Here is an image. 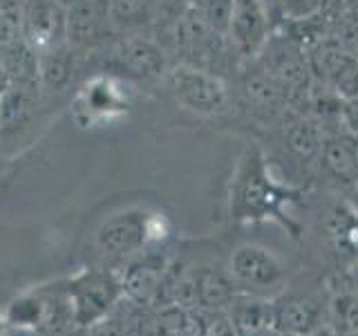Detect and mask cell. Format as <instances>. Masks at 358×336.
Segmentation results:
<instances>
[{
    "label": "cell",
    "mask_w": 358,
    "mask_h": 336,
    "mask_svg": "<svg viewBox=\"0 0 358 336\" xmlns=\"http://www.w3.org/2000/svg\"><path fill=\"white\" fill-rule=\"evenodd\" d=\"M300 197L302 190L275 182L260 146H246L233 171L229 190V213L233 222L275 220L285 229H289L294 238H298L300 227L285 216V211Z\"/></svg>",
    "instance_id": "1"
},
{
    "label": "cell",
    "mask_w": 358,
    "mask_h": 336,
    "mask_svg": "<svg viewBox=\"0 0 358 336\" xmlns=\"http://www.w3.org/2000/svg\"><path fill=\"white\" fill-rule=\"evenodd\" d=\"M171 65L166 48L152 34L119 36L106 48L87 54V78L103 74L119 81L152 83L162 81Z\"/></svg>",
    "instance_id": "2"
},
{
    "label": "cell",
    "mask_w": 358,
    "mask_h": 336,
    "mask_svg": "<svg viewBox=\"0 0 358 336\" xmlns=\"http://www.w3.org/2000/svg\"><path fill=\"white\" fill-rule=\"evenodd\" d=\"M162 240V216L143 209H123L112 213L94 231V251L101 267L117 269Z\"/></svg>",
    "instance_id": "3"
},
{
    "label": "cell",
    "mask_w": 358,
    "mask_h": 336,
    "mask_svg": "<svg viewBox=\"0 0 358 336\" xmlns=\"http://www.w3.org/2000/svg\"><path fill=\"white\" fill-rule=\"evenodd\" d=\"M59 99L43 94V90L9 85L0 97V155L9 160L36 137L45 126Z\"/></svg>",
    "instance_id": "4"
},
{
    "label": "cell",
    "mask_w": 358,
    "mask_h": 336,
    "mask_svg": "<svg viewBox=\"0 0 358 336\" xmlns=\"http://www.w3.org/2000/svg\"><path fill=\"white\" fill-rule=\"evenodd\" d=\"M166 36L171 38L173 52L177 54L175 63L199 67V70L213 72L217 76H222L224 67H227L231 59H238L229 38L213 29L195 7H190Z\"/></svg>",
    "instance_id": "5"
},
{
    "label": "cell",
    "mask_w": 358,
    "mask_h": 336,
    "mask_svg": "<svg viewBox=\"0 0 358 336\" xmlns=\"http://www.w3.org/2000/svg\"><path fill=\"white\" fill-rule=\"evenodd\" d=\"M162 83L175 104L193 115L215 117L229 108L227 81L213 72L199 70V67L173 63L164 74Z\"/></svg>",
    "instance_id": "6"
},
{
    "label": "cell",
    "mask_w": 358,
    "mask_h": 336,
    "mask_svg": "<svg viewBox=\"0 0 358 336\" xmlns=\"http://www.w3.org/2000/svg\"><path fill=\"white\" fill-rule=\"evenodd\" d=\"M67 296L72 302L76 328H92L103 321L123 298L119 274L108 267H90L65 280Z\"/></svg>",
    "instance_id": "7"
},
{
    "label": "cell",
    "mask_w": 358,
    "mask_h": 336,
    "mask_svg": "<svg viewBox=\"0 0 358 336\" xmlns=\"http://www.w3.org/2000/svg\"><path fill=\"white\" fill-rule=\"evenodd\" d=\"M171 262L173 260L168 251L157 242L145 246L137 255H132L130 260H126L117 269L123 296L145 309H150L157 296H159V289Z\"/></svg>",
    "instance_id": "8"
},
{
    "label": "cell",
    "mask_w": 358,
    "mask_h": 336,
    "mask_svg": "<svg viewBox=\"0 0 358 336\" xmlns=\"http://www.w3.org/2000/svg\"><path fill=\"white\" fill-rule=\"evenodd\" d=\"M20 36L38 56L67 43V5L61 0H25L20 5Z\"/></svg>",
    "instance_id": "9"
},
{
    "label": "cell",
    "mask_w": 358,
    "mask_h": 336,
    "mask_svg": "<svg viewBox=\"0 0 358 336\" xmlns=\"http://www.w3.org/2000/svg\"><path fill=\"white\" fill-rule=\"evenodd\" d=\"M119 34L112 27L108 0H72L67 5V45L78 52H96Z\"/></svg>",
    "instance_id": "10"
},
{
    "label": "cell",
    "mask_w": 358,
    "mask_h": 336,
    "mask_svg": "<svg viewBox=\"0 0 358 336\" xmlns=\"http://www.w3.org/2000/svg\"><path fill=\"white\" fill-rule=\"evenodd\" d=\"M271 36V20L262 0H233L227 38L238 59L253 61Z\"/></svg>",
    "instance_id": "11"
},
{
    "label": "cell",
    "mask_w": 358,
    "mask_h": 336,
    "mask_svg": "<svg viewBox=\"0 0 358 336\" xmlns=\"http://www.w3.org/2000/svg\"><path fill=\"white\" fill-rule=\"evenodd\" d=\"M273 330L278 334L307 336L322 323H327V305L309 291L285 289L271 300Z\"/></svg>",
    "instance_id": "12"
},
{
    "label": "cell",
    "mask_w": 358,
    "mask_h": 336,
    "mask_svg": "<svg viewBox=\"0 0 358 336\" xmlns=\"http://www.w3.org/2000/svg\"><path fill=\"white\" fill-rule=\"evenodd\" d=\"M229 272L242 291H262L285 280V267L260 244H242L231 253Z\"/></svg>",
    "instance_id": "13"
},
{
    "label": "cell",
    "mask_w": 358,
    "mask_h": 336,
    "mask_svg": "<svg viewBox=\"0 0 358 336\" xmlns=\"http://www.w3.org/2000/svg\"><path fill=\"white\" fill-rule=\"evenodd\" d=\"M41 59V90L52 99H65L81 81H87V52H78L72 45H61L45 52Z\"/></svg>",
    "instance_id": "14"
},
{
    "label": "cell",
    "mask_w": 358,
    "mask_h": 336,
    "mask_svg": "<svg viewBox=\"0 0 358 336\" xmlns=\"http://www.w3.org/2000/svg\"><path fill=\"white\" fill-rule=\"evenodd\" d=\"M242 94L249 101V106H253L255 110L268 112V115L282 112L291 104V97L285 90V85L275 76L268 74L255 59L249 63V67L242 74Z\"/></svg>",
    "instance_id": "15"
},
{
    "label": "cell",
    "mask_w": 358,
    "mask_h": 336,
    "mask_svg": "<svg viewBox=\"0 0 358 336\" xmlns=\"http://www.w3.org/2000/svg\"><path fill=\"white\" fill-rule=\"evenodd\" d=\"M227 318L235 336H268L273 330L271 300L251 291H240L227 307Z\"/></svg>",
    "instance_id": "16"
},
{
    "label": "cell",
    "mask_w": 358,
    "mask_h": 336,
    "mask_svg": "<svg viewBox=\"0 0 358 336\" xmlns=\"http://www.w3.org/2000/svg\"><path fill=\"white\" fill-rule=\"evenodd\" d=\"M195 274V287H197V309H210V312H227L233 298L240 294L238 283L233 280L229 269L220 267H197Z\"/></svg>",
    "instance_id": "17"
},
{
    "label": "cell",
    "mask_w": 358,
    "mask_h": 336,
    "mask_svg": "<svg viewBox=\"0 0 358 336\" xmlns=\"http://www.w3.org/2000/svg\"><path fill=\"white\" fill-rule=\"evenodd\" d=\"M0 63L9 85L41 90V59L22 36L0 48Z\"/></svg>",
    "instance_id": "18"
},
{
    "label": "cell",
    "mask_w": 358,
    "mask_h": 336,
    "mask_svg": "<svg viewBox=\"0 0 358 336\" xmlns=\"http://www.w3.org/2000/svg\"><path fill=\"white\" fill-rule=\"evenodd\" d=\"M356 148H358V137L350 132H336L322 139L320 148V164L324 171L341 179L345 184H356L358 182V160H356Z\"/></svg>",
    "instance_id": "19"
},
{
    "label": "cell",
    "mask_w": 358,
    "mask_h": 336,
    "mask_svg": "<svg viewBox=\"0 0 358 336\" xmlns=\"http://www.w3.org/2000/svg\"><path fill=\"white\" fill-rule=\"evenodd\" d=\"M112 27L119 36H143L157 27L155 0H108Z\"/></svg>",
    "instance_id": "20"
},
{
    "label": "cell",
    "mask_w": 358,
    "mask_h": 336,
    "mask_svg": "<svg viewBox=\"0 0 358 336\" xmlns=\"http://www.w3.org/2000/svg\"><path fill=\"white\" fill-rule=\"evenodd\" d=\"M341 287L331 291L327 300V325L338 336L358 334V289L352 287L347 274L336 276Z\"/></svg>",
    "instance_id": "21"
},
{
    "label": "cell",
    "mask_w": 358,
    "mask_h": 336,
    "mask_svg": "<svg viewBox=\"0 0 358 336\" xmlns=\"http://www.w3.org/2000/svg\"><path fill=\"white\" fill-rule=\"evenodd\" d=\"M324 134L318 128L316 121H311L309 117L296 115L285 123L282 130V144L287 146V150L298 157L300 162H313L320 157Z\"/></svg>",
    "instance_id": "22"
},
{
    "label": "cell",
    "mask_w": 358,
    "mask_h": 336,
    "mask_svg": "<svg viewBox=\"0 0 358 336\" xmlns=\"http://www.w3.org/2000/svg\"><path fill=\"white\" fill-rule=\"evenodd\" d=\"M5 318L9 328H20V330H41L43 318H45V300L38 289L25 291L16 298L9 300L5 309Z\"/></svg>",
    "instance_id": "23"
},
{
    "label": "cell",
    "mask_w": 358,
    "mask_h": 336,
    "mask_svg": "<svg viewBox=\"0 0 358 336\" xmlns=\"http://www.w3.org/2000/svg\"><path fill=\"white\" fill-rule=\"evenodd\" d=\"M329 235L336 251L343 255H358V213L343 204L329 213Z\"/></svg>",
    "instance_id": "24"
},
{
    "label": "cell",
    "mask_w": 358,
    "mask_h": 336,
    "mask_svg": "<svg viewBox=\"0 0 358 336\" xmlns=\"http://www.w3.org/2000/svg\"><path fill=\"white\" fill-rule=\"evenodd\" d=\"M193 7L199 11L208 25L227 36L229 22H231V11H233V0H193Z\"/></svg>",
    "instance_id": "25"
},
{
    "label": "cell",
    "mask_w": 358,
    "mask_h": 336,
    "mask_svg": "<svg viewBox=\"0 0 358 336\" xmlns=\"http://www.w3.org/2000/svg\"><path fill=\"white\" fill-rule=\"evenodd\" d=\"M157 5V27H155V36L157 34H166L173 29L175 22L182 18L186 11L193 7V0H155Z\"/></svg>",
    "instance_id": "26"
},
{
    "label": "cell",
    "mask_w": 358,
    "mask_h": 336,
    "mask_svg": "<svg viewBox=\"0 0 358 336\" xmlns=\"http://www.w3.org/2000/svg\"><path fill=\"white\" fill-rule=\"evenodd\" d=\"M20 36V3L0 0V48Z\"/></svg>",
    "instance_id": "27"
},
{
    "label": "cell",
    "mask_w": 358,
    "mask_h": 336,
    "mask_svg": "<svg viewBox=\"0 0 358 336\" xmlns=\"http://www.w3.org/2000/svg\"><path fill=\"white\" fill-rule=\"evenodd\" d=\"M338 119L343 121L345 130L358 137V97L354 99H343L338 108Z\"/></svg>",
    "instance_id": "28"
},
{
    "label": "cell",
    "mask_w": 358,
    "mask_h": 336,
    "mask_svg": "<svg viewBox=\"0 0 358 336\" xmlns=\"http://www.w3.org/2000/svg\"><path fill=\"white\" fill-rule=\"evenodd\" d=\"M5 336H45L38 330H20V328H9Z\"/></svg>",
    "instance_id": "29"
},
{
    "label": "cell",
    "mask_w": 358,
    "mask_h": 336,
    "mask_svg": "<svg viewBox=\"0 0 358 336\" xmlns=\"http://www.w3.org/2000/svg\"><path fill=\"white\" fill-rule=\"evenodd\" d=\"M307 336H338V334H336L327 323H322L320 328H316V330H313L311 334H307Z\"/></svg>",
    "instance_id": "30"
},
{
    "label": "cell",
    "mask_w": 358,
    "mask_h": 336,
    "mask_svg": "<svg viewBox=\"0 0 358 336\" xmlns=\"http://www.w3.org/2000/svg\"><path fill=\"white\" fill-rule=\"evenodd\" d=\"M9 88V81H7V74L3 70V63H0V97L5 94V90Z\"/></svg>",
    "instance_id": "31"
},
{
    "label": "cell",
    "mask_w": 358,
    "mask_h": 336,
    "mask_svg": "<svg viewBox=\"0 0 358 336\" xmlns=\"http://www.w3.org/2000/svg\"><path fill=\"white\" fill-rule=\"evenodd\" d=\"M7 330H9V323L5 318V312H0V336H5Z\"/></svg>",
    "instance_id": "32"
},
{
    "label": "cell",
    "mask_w": 358,
    "mask_h": 336,
    "mask_svg": "<svg viewBox=\"0 0 358 336\" xmlns=\"http://www.w3.org/2000/svg\"><path fill=\"white\" fill-rule=\"evenodd\" d=\"M61 3H63V5H70V3H72V0H61Z\"/></svg>",
    "instance_id": "33"
},
{
    "label": "cell",
    "mask_w": 358,
    "mask_h": 336,
    "mask_svg": "<svg viewBox=\"0 0 358 336\" xmlns=\"http://www.w3.org/2000/svg\"><path fill=\"white\" fill-rule=\"evenodd\" d=\"M354 190H356V197H358V182L354 184Z\"/></svg>",
    "instance_id": "34"
},
{
    "label": "cell",
    "mask_w": 358,
    "mask_h": 336,
    "mask_svg": "<svg viewBox=\"0 0 358 336\" xmlns=\"http://www.w3.org/2000/svg\"><path fill=\"white\" fill-rule=\"evenodd\" d=\"M268 336H280V334H278V332H271V334H268Z\"/></svg>",
    "instance_id": "35"
},
{
    "label": "cell",
    "mask_w": 358,
    "mask_h": 336,
    "mask_svg": "<svg viewBox=\"0 0 358 336\" xmlns=\"http://www.w3.org/2000/svg\"><path fill=\"white\" fill-rule=\"evenodd\" d=\"M18 3H20V5H22V3H25V0H18Z\"/></svg>",
    "instance_id": "36"
},
{
    "label": "cell",
    "mask_w": 358,
    "mask_h": 336,
    "mask_svg": "<svg viewBox=\"0 0 358 336\" xmlns=\"http://www.w3.org/2000/svg\"><path fill=\"white\" fill-rule=\"evenodd\" d=\"M356 160H358V148H356Z\"/></svg>",
    "instance_id": "37"
},
{
    "label": "cell",
    "mask_w": 358,
    "mask_h": 336,
    "mask_svg": "<svg viewBox=\"0 0 358 336\" xmlns=\"http://www.w3.org/2000/svg\"><path fill=\"white\" fill-rule=\"evenodd\" d=\"M280 336H291V334H280Z\"/></svg>",
    "instance_id": "38"
},
{
    "label": "cell",
    "mask_w": 358,
    "mask_h": 336,
    "mask_svg": "<svg viewBox=\"0 0 358 336\" xmlns=\"http://www.w3.org/2000/svg\"><path fill=\"white\" fill-rule=\"evenodd\" d=\"M356 336H358V334H356Z\"/></svg>",
    "instance_id": "39"
}]
</instances>
